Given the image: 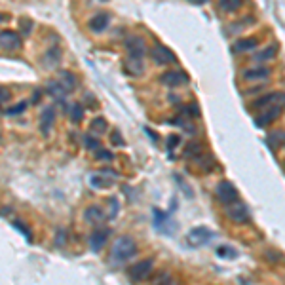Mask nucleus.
Wrapping results in <instances>:
<instances>
[{
	"mask_svg": "<svg viewBox=\"0 0 285 285\" xmlns=\"http://www.w3.org/2000/svg\"><path fill=\"white\" fill-rule=\"evenodd\" d=\"M107 219V215L103 211V207L99 205H89V207H86L84 211V221L87 225H99Z\"/></svg>",
	"mask_w": 285,
	"mask_h": 285,
	"instance_id": "4468645a",
	"label": "nucleus"
},
{
	"mask_svg": "<svg viewBox=\"0 0 285 285\" xmlns=\"http://www.w3.org/2000/svg\"><path fill=\"white\" fill-rule=\"evenodd\" d=\"M270 69L268 67H256V69H247L243 72V80L253 82V80H266L270 76Z\"/></svg>",
	"mask_w": 285,
	"mask_h": 285,
	"instance_id": "6ab92c4d",
	"label": "nucleus"
},
{
	"mask_svg": "<svg viewBox=\"0 0 285 285\" xmlns=\"http://www.w3.org/2000/svg\"><path fill=\"white\" fill-rule=\"evenodd\" d=\"M111 255L116 262H126L129 258L137 255V243L131 236H122L113 243V251Z\"/></svg>",
	"mask_w": 285,
	"mask_h": 285,
	"instance_id": "f257e3e1",
	"label": "nucleus"
},
{
	"mask_svg": "<svg viewBox=\"0 0 285 285\" xmlns=\"http://www.w3.org/2000/svg\"><path fill=\"white\" fill-rule=\"evenodd\" d=\"M91 131L93 133H97V135H103V133H107L109 131V124H107V120L103 118V116H95L93 120H91Z\"/></svg>",
	"mask_w": 285,
	"mask_h": 285,
	"instance_id": "b1692460",
	"label": "nucleus"
},
{
	"mask_svg": "<svg viewBox=\"0 0 285 285\" xmlns=\"http://www.w3.org/2000/svg\"><path fill=\"white\" fill-rule=\"evenodd\" d=\"M84 144H86V148H89V150H97V148H101L99 139H93L91 135H86V137H84Z\"/></svg>",
	"mask_w": 285,
	"mask_h": 285,
	"instance_id": "2f4dec72",
	"label": "nucleus"
},
{
	"mask_svg": "<svg viewBox=\"0 0 285 285\" xmlns=\"http://www.w3.org/2000/svg\"><path fill=\"white\" fill-rule=\"evenodd\" d=\"M194 162H196V166H198L201 171H213L215 166H217V162H215V158L211 154H203V150L196 154V156L192 158Z\"/></svg>",
	"mask_w": 285,
	"mask_h": 285,
	"instance_id": "aec40b11",
	"label": "nucleus"
},
{
	"mask_svg": "<svg viewBox=\"0 0 285 285\" xmlns=\"http://www.w3.org/2000/svg\"><path fill=\"white\" fill-rule=\"evenodd\" d=\"M46 89H48V93L54 97V99L59 103V105H63V107H67V91L61 87V84L57 82V80H54V82H48V86H46Z\"/></svg>",
	"mask_w": 285,
	"mask_h": 285,
	"instance_id": "dca6fc26",
	"label": "nucleus"
},
{
	"mask_svg": "<svg viewBox=\"0 0 285 285\" xmlns=\"http://www.w3.org/2000/svg\"><path fill=\"white\" fill-rule=\"evenodd\" d=\"M152 217H154V228H156L158 232H162V234H173L175 232V225H173V221L170 219L168 213H164L158 207H154L152 209Z\"/></svg>",
	"mask_w": 285,
	"mask_h": 285,
	"instance_id": "423d86ee",
	"label": "nucleus"
},
{
	"mask_svg": "<svg viewBox=\"0 0 285 285\" xmlns=\"http://www.w3.org/2000/svg\"><path fill=\"white\" fill-rule=\"evenodd\" d=\"M188 2H190V4H198V6H201V4H205L207 0H188Z\"/></svg>",
	"mask_w": 285,
	"mask_h": 285,
	"instance_id": "a19ab883",
	"label": "nucleus"
},
{
	"mask_svg": "<svg viewBox=\"0 0 285 285\" xmlns=\"http://www.w3.org/2000/svg\"><path fill=\"white\" fill-rule=\"evenodd\" d=\"M217 256H221V258H236L238 251L234 247H230V245H221V247H217Z\"/></svg>",
	"mask_w": 285,
	"mask_h": 285,
	"instance_id": "cd10ccee",
	"label": "nucleus"
},
{
	"mask_svg": "<svg viewBox=\"0 0 285 285\" xmlns=\"http://www.w3.org/2000/svg\"><path fill=\"white\" fill-rule=\"evenodd\" d=\"M54 122H56V111H54V107L44 109L42 114H40V131H42L44 137L50 135V131L54 128Z\"/></svg>",
	"mask_w": 285,
	"mask_h": 285,
	"instance_id": "ddd939ff",
	"label": "nucleus"
},
{
	"mask_svg": "<svg viewBox=\"0 0 285 285\" xmlns=\"http://www.w3.org/2000/svg\"><path fill=\"white\" fill-rule=\"evenodd\" d=\"M152 59L156 65H170V63H175V54L171 52L168 46H162V44H156L152 48Z\"/></svg>",
	"mask_w": 285,
	"mask_h": 285,
	"instance_id": "9b49d317",
	"label": "nucleus"
},
{
	"mask_svg": "<svg viewBox=\"0 0 285 285\" xmlns=\"http://www.w3.org/2000/svg\"><path fill=\"white\" fill-rule=\"evenodd\" d=\"M256 46H258V40H256L255 36L243 38V40H238V42L234 44V52H249V50H255Z\"/></svg>",
	"mask_w": 285,
	"mask_h": 285,
	"instance_id": "5701e85b",
	"label": "nucleus"
},
{
	"mask_svg": "<svg viewBox=\"0 0 285 285\" xmlns=\"http://www.w3.org/2000/svg\"><path fill=\"white\" fill-rule=\"evenodd\" d=\"M124 69H126L131 76H141L142 72H144V65H142L141 59H128V61L124 63Z\"/></svg>",
	"mask_w": 285,
	"mask_h": 285,
	"instance_id": "4be33fe9",
	"label": "nucleus"
},
{
	"mask_svg": "<svg viewBox=\"0 0 285 285\" xmlns=\"http://www.w3.org/2000/svg\"><path fill=\"white\" fill-rule=\"evenodd\" d=\"M126 52H128L129 59H141L146 54V46L141 36H129L126 40Z\"/></svg>",
	"mask_w": 285,
	"mask_h": 285,
	"instance_id": "0eeeda50",
	"label": "nucleus"
},
{
	"mask_svg": "<svg viewBox=\"0 0 285 285\" xmlns=\"http://www.w3.org/2000/svg\"><path fill=\"white\" fill-rule=\"evenodd\" d=\"M109 25H111V15L107 14V12H101V14H97L95 17L89 19V28L93 32H103Z\"/></svg>",
	"mask_w": 285,
	"mask_h": 285,
	"instance_id": "a211bd4d",
	"label": "nucleus"
},
{
	"mask_svg": "<svg viewBox=\"0 0 285 285\" xmlns=\"http://www.w3.org/2000/svg\"><path fill=\"white\" fill-rule=\"evenodd\" d=\"M95 158H97V160H101V162H111V160H114V154L111 152V150H103V148H97V150H95Z\"/></svg>",
	"mask_w": 285,
	"mask_h": 285,
	"instance_id": "7c9ffc66",
	"label": "nucleus"
},
{
	"mask_svg": "<svg viewBox=\"0 0 285 285\" xmlns=\"http://www.w3.org/2000/svg\"><path fill=\"white\" fill-rule=\"evenodd\" d=\"M243 4V0H219V8L223 12H236L240 10Z\"/></svg>",
	"mask_w": 285,
	"mask_h": 285,
	"instance_id": "a878e982",
	"label": "nucleus"
},
{
	"mask_svg": "<svg viewBox=\"0 0 285 285\" xmlns=\"http://www.w3.org/2000/svg\"><path fill=\"white\" fill-rule=\"evenodd\" d=\"M12 97V93H10V89H6V87H2L0 86V105H4V103H8Z\"/></svg>",
	"mask_w": 285,
	"mask_h": 285,
	"instance_id": "e433bc0d",
	"label": "nucleus"
},
{
	"mask_svg": "<svg viewBox=\"0 0 285 285\" xmlns=\"http://www.w3.org/2000/svg\"><path fill=\"white\" fill-rule=\"evenodd\" d=\"M109 236H111V228H97V230L91 234V238H89V247H91V251H93V253H99L101 249L105 247Z\"/></svg>",
	"mask_w": 285,
	"mask_h": 285,
	"instance_id": "f8f14e48",
	"label": "nucleus"
},
{
	"mask_svg": "<svg viewBox=\"0 0 285 285\" xmlns=\"http://www.w3.org/2000/svg\"><path fill=\"white\" fill-rule=\"evenodd\" d=\"M266 144L270 146L272 150L276 148H282L284 146V129H276V131H270L268 137H266Z\"/></svg>",
	"mask_w": 285,
	"mask_h": 285,
	"instance_id": "412c9836",
	"label": "nucleus"
},
{
	"mask_svg": "<svg viewBox=\"0 0 285 285\" xmlns=\"http://www.w3.org/2000/svg\"><path fill=\"white\" fill-rule=\"evenodd\" d=\"M27 109V103H19V105H14V107H10V109H6L4 113L8 114V116H15V114H21L23 111Z\"/></svg>",
	"mask_w": 285,
	"mask_h": 285,
	"instance_id": "72a5a7b5",
	"label": "nucleus"
},
{
	"mask_svg": "<svg viewBox=\"0 0 285 285\" xmlns=\"http://www.w3.org/2000/svg\"><path fill=\"white\" fill-rule=\"evenodd\" d=\"M111 142H113L114 146H126V142L122 139L120 131H113V133H111Z\"/></svg>",
	"mask_w": 285,
	"mask_h": 285,
	"instance_id": "c9c22d12",
	"label": "nucleus"
},
{
	"mask_svg": "<svg viewBox=\"0 0 285 285\" xmlns=\"http://www.w3.org/2000/svg\"><path fill=\"white\" fill-rule=\"evenodd\" d=\"M57 82L61 84V87H63L67 93H72V91L76 89V86H78V78H76L71 71H59Z\"/></svg>",
	"mask_w": 285,
	"mask_h": 285,
	"instance_id": "2eb2a0df",
	"label": "nucleus"
},
{
	"mask_svg": "<svg viewBox=\"0 0 285 285\" xmlns=\"http://www.w3.org/2000/svg\"><path fill=\"white\" fill-rule=\"evenodd\" d=\"M38 99H40V91H34L32 93V103H38Z\"/></svg>",
	"mask_w": 285,
	"mask_h": 285,
	"instance_id": "ea45409f",
	"label": "nucleus"
},
{
	"mask_svg": "<svg viewBox=\"0 0 285 285\" xmlns=\"http://www.w3.org/2000/svg\"><path fill=\"white\" fill-rule=\"evenodd\" d=\"M227 215H228V219H230L232 223H236V225H245V223H249V219H251V217H249L247 205H245L243 201H240V200L228 203Z\"/></svg>",
	"mask_w": 285,
	"mask_h": 285,
	"instance_id": "f03ea898",
	"label": "nucleus"
},
{
	"mask_svg": "<svg viewBox=\"0 0 285 285\" xmlns=\"http://www.w3.org/2000/svg\"><path fill=\"white\" fill-rule=\"evenodd\" d=\"M69 114H71L72 122L78 124V122L84 118V109H82V105H80V103H72L71 109H69Z\"/></svg>",
	"mask_w": 285,
	"mask_h": 285,
	"instance_id": "bb28decb",
	"label": "nucleus"
},
{
	"mask_svg": "<svg viewBox=\"0 0 285 285\" xmlns=\"http://www.w3.org/2000/svg\"><path fill=\"white\" fill-rule=\"evenodd\" d=\"M0 21H6V15H0Z\"/></svg>",
	"mask_w": 285,
	"mask_h": 285,
	"instance_id": "79ce46f5",
	"label": "nucleus"
},
{
	"mask_svg": "<svg viewBox=\"0 0 285 285\" xmlns=\"http://www.w3.org/2000/svg\"><path fill=\"white\" fill-rule=\"evenodd\" d=\"M215 192H217V198L221 200L225 205L236 201V200H240V196H238V188L232 185L230 181H221V183L217 185V188H215Z\"/></svg>",
	"mask_w": 285,
	"mask_h": 285,
	"instance_id": "39448f33",
	"label": "nucleus"
},
{
	"mask_svg": "<svg viewBox=\"0 0 285 285\" xmlns=\"http://www.w3.org/2000/svg\"><path fill=\"white\" fill-rule=\"evenodd\" d=\"M203 150V146L200 144V142H188L185 148V156L186 158H194L196 154H200Z\"/></svg>",
	"mask_w": 285,
	"mask_h": 285,
	"instance_id": "c756f323",
	"label": "nucleus"
},
{
	"mask_svg": "<svg viewBox=\"0 0 285 285\" xmlns=\"http://www.w3.org/2000/svg\"><path fill=\"white\" fill-rule=\"evenodd\" d=\"M185 114L188 116V118H200V116H201V113H200V109H198L196 103H190V105L185 109Z\"/></svg>",
	"mask_w": 285,
	"mask_h": 285,
	"instance_id": "473e14b6",
	"label": "nucleus"
},
{
	"mask_svg": "<svg viewBox=\"0 0 285 285\" xmlns=\"http://www.w3.org/2000/svg\"><path fill=\"white\" fill-rule=\"evenodd\" d=\"M89 185L95 186V188H111V186L114 185V179H111V177L103 179L101 175H91V179H89Z\"/></svg>",
	"mask_w": 285,
	"mask_h": 285,
	"instance_id": "393cba45",
	"label": "nucleus"
},
{
	"mask_svg": "<svg viewBox=\"0 0 285 285\" xmlns=\"http://www.w3.org/2000/svg\"><path fill=\"white\" fill-rule=\"evenodd\" d=\"M21 48V36L14 30L0 32V50L2 52H15Z\"/></svg>",
	"mask_w": 285,
	"mask_h": 285,
	"instance_id": "6e6552de",
	"label": "nucleus"
},
{
	"mask_svg": "<svg viewBox=\"0 0 285 285\" xmlns=\"http://www.w3.org/2000/svg\"><path fill=\"white\" fill-rule=\"evenodd\" d=\"M179 142H181V137H179L177 133H173V135H170V139H168V148L173 150V148H175V144H179Z\"/></svg>",
	"mask_w": 285,
	"mask_h": 285,
	"instance_id": "4c0bfd02",
	"label": "nucleus"
},
{
	"mask_svg": "<svg viewBox=\"0 0 285 285\" xmlns=\"http://www.w3.org/2000/svg\"><path fill=\"white\" fill-rule=\"evenodd\" d=\"M173 280H171L168 274H162V276H158L156 278V284H171Z\"/></svg>",
	"mask_w": 285,
	"mask_h": 285,
	"instance_id": "58836bf2",
	"label": "nucleus"
},
{
	"mask_svg": "<svg viewBox=\"0 0 285 285\" xmlns=\"http://www.w3.org/2000/svg\"><path fill=\"white\" fill-rule=\"evenodd\" d=\"M190 82L188 74L183 71H166L160 76V84L166 86V87H181Z\"/></svg>",
	"mask_w": 285,
	"mask_h": 285,
	"instance_id": "20e7f679",
	"label": "nucleus"
},
{
	"mask_svg": "<svg viewBox=\"0 0 285 285\" xmlns=\"http://www.w3.org/2000/svg\"><path fill=\"white\" fill-rule=\"evenodd\" d=\"M152 268H154V260L152 258H144L141 262L133 264L131 268H128V276L131 282H144L150 274H152Z\"/></svg>",
	"mask_w": 285,
	"mask_h": 285,
	"instance_id": "7ed1b4c3",
	"label": "nucleus"
},
{
	"mask_svg": "<svg viewBox=\"0 0 285 285\" xmlns=\"http://www.w3.org/2000/svg\"><path fill=\"white\" fill-rule=\"evenodd\" d=\"M211 240V232H209V228L205 227H196L192 228L190 232H188V238H186V242L190 243L192 247H200V245H205V243Z\"/></svg>",
	"mask_w": 285,
	"mask_h": 285,
	"instance_id": "1a4fd4ad",
	"label": "nucleus"
},
{
	"mask_svg": "<svg viewBox=\"0 0 285 285\" xmlns=\"http://www.w3.org/2000/svg\"><path fill=\"white\" fill-rule=\"evenodd\" d=\"M276 54H278V46H268L266 50H262L258 56H255V59L256 61H268V59H274L276 57Z\"/></svg>",
	"mask_w": 285,
	"mask_h": 285,
	"instance_id": "c85d7f7f",
	"label": "nucleus"
},
{
	"mask_svg": "<svg viewBox=\"0 0 285 285\" xmlns=\"http://www.w3.org/2000/svg\"><path fill=\"white\" fill-rule=\"evenodd\" d=\"M274 101H278V103H284V91H272L268 95H264V97H258L256 101H253V109H264V107H270L274 105Z\"/></svg>",
	"mask_w": 285,
	"mask_h": 285,
	"instance_id": "f3484780",
	"label": "nucleus"
},
{
	"mask_svg": "<svg viewBox=\"0 0 285 285\" xmlns=\"http://www.w3.org/2000/svg\"><path fill=\"white\" fill-rule=\"evenodd\" d=\"M14 227L17 228L19 232H23V234H25V238H27V242H32V234H30V230H28V228L25 227V225H23L21 221H14Z\"/></svg>",
	"mask_w": 285,
	"mask_h": 285,
	"instance_id": "f704fd0d",
	"label": "nucleus"
},
{
	"mask_svg": "<svg viewBox=\"0 0 285 285\" xmlns=\"http://www.w3.org/2000/svg\"><path fill=\"white\" fill-rule=\"evenodd\" d=\"M282 107H284V103L270 105V109H268V111H264V113L258 114V118L255 120L256 128H266V126L272 124L274 120H278V118H280V114H282Z\"/></svg>",
	"mask_w": 285,
	"mask_h": 285,
	"instance_id": "9d476101",
	"label": "nucleus"
}]
</instances>
